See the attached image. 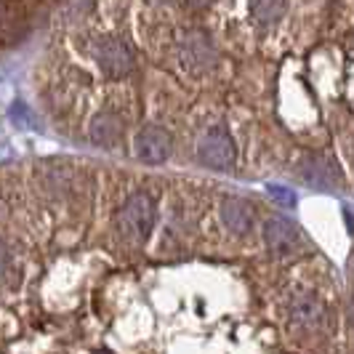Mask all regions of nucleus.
<instances>
[{
  "instance_id": "nucleus-2",
  "label": "nucleus",
  "mask_w": 354,
  "mask_h": 354,
  "mask_svg": "<svg viewBox=\"0 0 354 354\" xmlns=\"http://www.w3.org/2000/svg\"><path fill=\"white\" fill-rule=\"evenodd\" d=\"M93 59H96L99 70L104 72L106 77H115V80L131 75L136 67V56L120 37H99L93 43Z\"/></svg>"
},
{
  "instance_id": "nucleus-4",
  "label": "nucleus",
  "mask_w": 354,
  "mask_h": 354,
  "mask_svg": "<svg viewBox=\"0 0 354 354\" xmlns=\"http://www.w3.org/2000/svg\"><path fill=\"white\" fill-rule=\"evenodd\" d=\"M197 155L208 168L224 171V168H232L234 162V144L224 128H211L197 144Z\"/></svg>"
},
{
  "instance_id": "nucleus-8",
  "label": "nucleus",
  "mask_w": 354,
  "mask_h": 354,
  "mask_svg": "<svg viewBox=\"0 0 354 354\" xmlns=\"http://www.w3.org/2000/svg\"><path fill=\"white\" fill-rule=\"evenodd\" d=\"M264 237H266L269 250L277 253V256H290L293 250L301 248V234H299V230H296L290 221H285V218H272V221H266Z\"/></svg>"
},
{
  "instance_id": "nucleus-5",
  "label": "nucleus",
  "mask_w": 354,
  "mask_h": 354,
  "mask_svg": "<svg viewBox=\"0 0 354 354\" xmlns=\"http://www.w3.org/2000/svg\"><path fill=\"white\" fill-rule=\"evenodd\" d=\"M288 317L290 322L304 330V333H315L322 328V322L328 317V312H325V306L319 301L315 293H296L293 299H290V306H288Z\"/></svg>"
},
{
  "instance_id": "nucleus-11",
  "label": "nucleus",
  "mask_w": 354,
  "mask_h": 354,
  "mask_svg": "<svg viewBox=\"0 0 354 354\" xmlns=\"http://www.w3.org/2000/svg\"><path fill=\"white\" fill-rule=\"evenodd\" d=\"M224 224H227V230H232L234 234H243V232L250 230V224H253V218H250V211L243 205V203H230L227 208H224Z\"/></svg>"
},
{
  "instance_id": "nucleus-14",
  "label": "nucleus",
  "mask_w": 354,
  "mask_h": 354,
  "mask_svg": "<svg viewBox=\"0 0 354 354\" xmlns=\"http://www.w3.org/2000/svg\"><path fill=\"white\" fill-rule=\"evenodd\" d=\"M349 315H352V322H354V296H352V312Z\"/></svg>"
},
{
  "instance_id": "nucleus-3",
  "label": "nucleus",
  "mask_w": 354,
  "mask_h": 354,
  "mask_svg": "<svg viewBox=\"0 0 354 354\" xmlns=\"http://www.w3.org/2000/svg\"><path fill=\"white\" fill-rule=\"evenodd\" d=\"M32 11L27 0H0V46H14L30 32Z\"/></svg>"
},
{
  "instance_id": "nucleus-15",
  "label": "nucleus",
  "mask_w": 354,
  "mask_h": 354,
  "mask_svg": "<svg viewBox=\"0 0 354 354\" xmlns=\"http://www.w3.org/2000/svg\"><path fill=\"white\" fill-rule=\"evenodd\" d=\"M158 3H162V0H158Z\"/></svg>"
},
{
  "instance_id": "nucleus-9",
  "label": "nucleus",
  "mask_w": 354,
  "mask_h": 354,
  "mask_svg": "<svg viewBox=\"0 0 354 354\" xmlns=\"http://www.w3.org/2000/svg\"><path fill=\"white\" fill-rule=\"evenodd\" d=\"M123 136V125L115 115L109 112H102L93 123H91V142L102 144V147H115Z\"/></svg>"
},
{
  "instance_id": "nucleus-13",
  "label": "nucleus",
  "mask_w": 354,
  "mask_h": 354,
  "mask_svg": "<svg viewBox=\"0 0 354 354\" xmlns=\"http://www.w3.org/2000/svg\"><path fill=\"white\" fill-rule=\"evenodd\" d=\"M189 6H195V8H203V6H208V3H213V0H187Z\"/></svg>"
},
{
  "instance_id": "nucleus-1",
  "label": "nucleus",
  "mask_w": 354,
  "mask_h": 354,
  "mask_svg": "<svg viewBox=\"0 0 354 354\" xmlns=\"http://www.w3.org/2000/svg\"><path fill=\"white\" fill-rule=\"evenodd\" d=\"M155 203L149 200V195L136 192L123 203V208L118 213V230L125 240H133V243H144L149 237V232L155 227Z\"/></svg>"
},
{
  "instance_id": "nucleus-10",
  "label": "nucleus",
  "mask_w": 354,
  "mask_h": 354,
  "mask_svg": "<svg viewBox=\"0 0 354 354\" xmlns=\"http://www.w3.org/2000/svg\"><path fill=\"white\" fill-rule=\"evenodd\" d=\"M250 17L259 24H274L285 17V0H250Z\"/></svg>"
},
{
  "instance_id": "nucleus-6",
  "label": "nucleus",
  "mask_w": 354,
  "mask_h": 354,
  "mask_svg": "<svg viewBox=\"0 0 354 354\" xmlns=\"http://www.w3.org/2000/svg\"><path fill=\"white\" fill-rule=\"evenodd\" d=\"M171 155V136L160 125H147L136 136V158L147 165H160Z\"/></svg>"
},
{
  "instance_id": "nucleus-12",
  "label": "nucleus",
  "mask_w": 354,
  "mask_h": 354,
  "mask_svg": "<svg viewBox=\"0 0 354 354\" xmlns=\"http://www.w3.org/2000/svg\"><path fill=\"white\" fill-rule=\"evenodd\" d=\"M14 272H17V266H14V253L8 248V243L0 237V283H11V280H14Z\"/></svg>"
},
{
  "instance_id": "nucleus-7",
  "label": "nucleus",
  "mask_w": 354,
  "mask_h": 354,
  "mask_svg": "<svg viewBox=\"0 0 354 354\" xmlns=\"http://www.w3.org/2000/svg\"><path fill=\"white\" fill-rule=\"evenodd\" d=\"M213 62H216V48L205 35L192 32V35L184 37L181 43V64L192 72L208 70Z\"/></svg>"
}]
</instances>
